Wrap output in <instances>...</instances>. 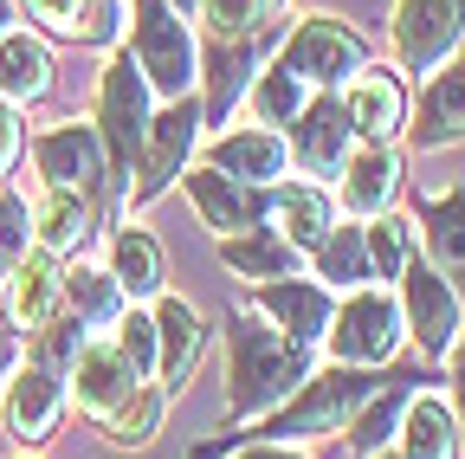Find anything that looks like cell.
I'll list each match as a JSON object with an SVG mask.
<instances>
[{
	"label": "cell",
	"mask_w": 465,
	"mask_h": 459,
	"mask_svg": "<svg viewBox=\"0 0 465 459\" xmlns=\"http://www.w3.org/2000/svg\"><path fill=\"white\" fill-rule=\"evenodd\" d=\"M311 382V350L278 336L252 304L226 317V414L232 421H265Z\"/></svg>",
	"instance_id": "1"
},
{
	"label": "cell",
	"mask_w": 465,
	"mask_h": 459,
	"mask_svg": "<svg viewBox=\"0 0 465 459\" xmlns=\"http://www.w3.org/2000/svg\"><path fill=\"white\" fill-rule=\"evenodd\" d=\"M394 375L388 369H342V363H330V369H317L298 394L284 401L278 414H265L252 434H240V440H265V446H291V440H317V434H336V427H349L369 401L388 388Z\"/></svg>",
	"instance_id": "2"
},
{
	"label": "cell",
	"mask_w": 465,
	"mask_h": 459,
	"mask_svg": "<svg viewBox=\"0 0 465 459\" xmlns=\"http://www.w3.org/2000/svg\"><path fill=\"white\" fill-rule=\"evenodd\" d=\"M149 78L136 72L130 52H116L104 65V85H97V143H104V162H110V188L130 195V168L143 162V143H149Z\"/></svg>",
	"instance_id": "3"
},
{
	"label": "cell",
	"mask_w": 465,
	"mask_h": 459,
	"mask_svg": "<svg viewBox=\"0 0 465 459\" xmlns=\"http://www.w3.org/2000/svg\"><path fill=\"white\" fill-rule=\"evenodd\" d=\"M130 59L149 78L155 97H194L201 78V45L188 33V20L168 7V0H130Z\"/></svg>",
	"instance_id": "4"
},
{
	"label": "cell",
	"mask_w": 465,
	"mask_h": 459,
	"mask_svg": "<svg viewBox=\"0 0 465 459\" xmlns=\"http://www.w3.org/2000/svg\"><path fill=\"white\" fill-rule=\"evenodd\" d=\"M407 336V317H401V298L375 292V284H362V292H349L330 317V363L342 369H388L394 350Z\"/></svg>",
	"instance_id": "5"
},
{
	"label": "cell",
	"mask_w": 465,
	"mask_h": 459,
	"mask_svg": "<svg viewBox=\"0 0 465 459\" xmlns=\"http://www.w3.org/2000/svg\"><path fill=\"white\" fill-rule=\"evenodd\" d=\"M362 59H369L362 39L342 20H330V14H304L298 26H291V39L278 45V65L298 72L304 85H323V91H349V78L369 72Z\"/></svg>",
	"instance_id": "6"
},
{
	"label": "cell",
	"mask_w": 465,
	"mask_h": 459,
	"mask_svg": "<svg viewBox=\"0 0 465 459\" xmlns=\"http://www.w3.org/2000/svg\"><path fill=\"white\" fill-rule=\"evenodd\" d=\"M401 317H407V336L427 356L459 350V336H465V298L452 292V278H440V265L427 253H414L401 272Z\"/></svg>",
	"instance_id": "7"
},
{
	"label": "cell",
	"mask_w": 465,
	"mask_h": 459,
	"mask_svg": "<svg viewBox=\"0 0 465 459\" xmlns=\"http://www.w3.org/2000/svg\"><path fill=\"white\" fill-rule=\"evenodd\" d=\"M201 97H174V104H162L155 110V124H149V143H143V162H136V207H149L162 188H174L188 175V155H194V143H201Z\"/></svg>",
	"instance_id": "8"
},
{
	"label": "cell",
	"mask_w": 465,
	"mask_h": 459,
	"mask_svg": "<svg viewBox=\"0 0 465 459\" xmlns=\"http://www.w3.org/2000/svg\"><path fill=\"white\" fill-rule=\"evenodd\" d=\"M394 59L407 72H440L459 59L465 39V0H394Z\"/></svg>",
	"instance_id": "9"
},
{
	"label": "cell",
	"mask_w": 465,
	"mask_h": 459,
	"mask_svg": "<svg viewBox=\"0 0 465 459\" xmlns=\"http://www.w3.org/2000/svg\"><path fill=\"white\" fill-rule=\"evenodd\" d=\"M291 162L304 168V182H342L349 155H356V124H349V110L336 91H317L304 104V117L291 124Z\"/></svg>",
	"instance_id": "10"
},
{
	"label": "cell",
	"mask_w": 465,
	"mask_h": 459,
	"mask_svg": "<svg viewBox=\"0 0 465 459\" xmlns=\"http://www.w3.org/2000/svg\"><path fill=\"white\" fill-rule=\"evenodd\" d=\"M33 162H39L45 188H65L78 201H97L110 188V162H104L97 124H58V130L33 136Z\"/></svg>",
	"instance_id": "11"
},
{
	"label": "cell",
	"mask_w": 465,
	"mask_h": 459,
	"mask_svg": "<svg viewBox=\"0 0 465 459\" xmlns=\"http://www.w3.org/2000/svg\"><path fill=\"white\" fill-rule=\"evenodd\" d=\"M182 188H188V201H194L201 226H207V234H220V240L252 234V226L272 214V188H246V182L220 175V168H207V162H194V168H188Z\"/></svg>",
	"instance_id": "12"
},
{
	"label": "cell",
	"mask_w": 465,
	"mask_h": 459,
	"mask_svg": "<svg viewBox=\"0 0 465 459\" xmlns=\"http://www.w3.org/2000/svg\"><path fill=\"white\" fill-rule=\"evenodd\" d=\"M0 414H7V434L20 446H45L52 427H58V414H65V375L26 356L14 369V382L0 388Z\"/></svg>",
	"instance_id": "13"
},
{
	"label": "cell",
	"mask_w": 465,
	"mask_h": 459,
	"mask_svg": "<svg viewBox=\"0 0 465 459\" xmlns=\"http://www.w3.org/2000/svg\"><path fill=\"white\" fill-rule=\"evenodd\" d=\"M252 311H259V317H265L278 336H291L298 350L323 343V336H330V317H336V304H330V284H311V278L252 284Z\"/></svg>",
	"instance_id": "14"
},
{
	"label": "cell",
	"mask_w": 465,
	"mask_h": 459,
	"mask_svg": "<svg viewBox=\"0 0 465 459\" xmlns=\"http://www.w3.org/2000/svg\"><path fill=\"white\" fill-rule=\"evenodd\" d=\"M136 388H143V375L124 363V350H116L110 336H91V343H84V356L72 363V394H78V408H84L97 427L124 414Z\"/></svg>",
	"instance_id": "15"
},
{
	"label": "cell",
	"mask_w": 465,
	"mask_h": 459,
	"mask_svg": "<svg viewBox=\"0 0 465 459\" xmlns=\"http://www.w3.org/2000/svg\"><path fill=\"white\" fill-rule=\"evenodd\" d=\"M407 143H414V149H452V143H465V59L440 65L420 85V104L407 110Z\"/></svg>",
	"instance_id": "16"
},
{
	"label": "cell",
	"mask_w": 465,
	"mask_h": 459,
	"mask_svg": "<svg viewBox=\"0 0 465 459\" xmlns=\"http://www.w3.org/2000/svg\"><path fill=\"white\" fill-rule=\"evenodd\" d=\"M284 162H291V149L278 130H220L207 143V168H220V175L246 182V188H278Z\"/></svg>",
	"instance_id": "17"
},
{
	"label": "cell",
	"mask_w": 465,
	"mask_h": 459,
	"mask_svg": "<svg viewBox=\"0 0 465 459\" xmlns=\"http://www.w3.org/2000/svg\"><path fill=\"white\" fill-rule=\"evenodd\" d=\"M252 59H259V39H213L201 45V117L207 124H226L232 104L252 91Z\"/></svg>",
	"instance_id": "18"
},
{
	"label": "cell",
	"mask_w": 465,
	"mask_h": 459,
	"mask_svg": "<svg viewBox=\"0 0 465 459\" xmlns=\"http://www.w3.org/2000/svg\"><path fill=\"white\" fill-rule=\"evenodd\" d=\"M155 343H162V369H155V388L174 394V388H188L194 363H201V343H207V324L188 298H155Z\"/></svg>",
	"instance_id": "19"
},
{
	"label": "cell",
	"mask_w": 465,
	"mask_h": 459,
	"mask_svg": "<svg viewBox=\"0 0 465 459\" xmlns=\"http://www.w3.org/2000/svg\"><path fill=\"white\" fill-rule=\"evenodd\" d=\"M420 246L440 265V278H452V292L465 298V188H433L420 195Z\"/></svg>",
	"instance_id": "20"
},
{
	"label": "cell",
	"mask_w": 465,
	"mask_h": 459,
	"mask_svg": "<svg viewBox=\"0 0 465 459\" xmlns=\"http://www.w3.org/2000/svg\"><path fill=\"white\" fill-rule=\"evenodd\" d=\"M336 188H342V207L356 214V220H381V214L394 207V195H401V149H394V143L356 149Z\"/></svg>",
	"instance_id": "21"
},
{
	"label": "cell",
	"mask_w": 465,
	"mask_h": 459,
	"mask_svg": "<svg viewBox=\"0 0 465 459\" xmlns=\"http://www.w3.org/2000/svg\"><path fill=\"white\" fill-rule=\"evenodd\" d=\"M342 110H349V124H356V136L369 143H388L407 130V85L394 72H356L342 91Z\"/></svg>",
	"instance_id": "22"
},
{
	"label": "cell",
	"mask_w": 465,
	"mask_h": 459,
	"mask_svg": "<svg viewBox=\"0 0 465 459\" xmlns=\"http://www.w3.org/2000/svg\"><path fill=\"white\" fill-rule=\"evenodd\" d=\"M7 311H14V324H20L26 336H39V330H45V324H52L58 311H65V265H58V253L33 246V253L20 259Z\"/></svg>",
	"instance_id": "23"
},
{
	"label": "cell",
	"mask_w": 465,
	"mask_h": 459,
	"mask_svg": "<svg viewBox=\"0 0 465 459\" xmlns=\"http://www.w3.org/2000/svg\"><path fill=\"white\" fill-rule=\"evenodd\" d=\"M272 220L298 253H317L336 234V201H330L323 182H278L272 188Z\"/></svg>",
	"instance_id": "24"
},
{
	"label": "cell",
	"mask_w": 465,
	"mask_h": 459,
	"mask_svg": "<svg viewBox=\"0 0 465 459\" xmlns=\"http://www.w3.org/2000/svg\"><path fill=\"white\" fill-rule=\"evenodd\" d=\"M401 459H459V414L446 408V401L440 394H427V388H414V394H407V408H401Z\"/></svg>",
	"instance_id": "25"
},
{
	"label": "cell",
	"mask_w": 465,
	"mask_h": 459,
	"mask_svg": "<svg viewBox=\"0 0 465 459\" xmlns=\"http://www.w3.org/2000/svg\"><path fill=\"white\" fill-rule=\"evenodd\" d=\"M220 265H226L232 278H246V284L304 278V272H298V265H304V253L291 246L278 226H252V234H240V240H220Z\"/></svg>",
	"instance_id": "26"
},
{
	"label": "cell",
	"mask_w": 465,
	"mask_h": 459,
	"mask_svg": "<svg viewBox=\"0 0 465 459\" xmlns=\"http://www.w3.org/2000/svg\"><path fill=\"white\" fill-rule=\"evenodd\" d=\"M65 311L97 336V330H116V324H124L130 298H124V284L110 278V265H72V272H65Z\"/></svg>",
	"instance_id": "27"
},
{
	"label": "cell",
	"mask_w": 465,
	"mask_h": 459,
	"mask_svg": "<svg viewBox=\"0 0 465 459\" xmlns=\"http://www.w3.org/2000/svg\"><path fill=\"white\" fill-rule=\"evenodd\" d=\"M52 91V52L39 33H7L0 39V97L7 104H39Z\"/></svg>",
	"instance_id": "28"
},
{
	"label": "cell",
	"mask_w": 465,
	"mask_h": 459,
	"mask_svg": "<svg viewBox=\"0 0 465 459\" xmlns=\"http://www.w3.org/2000/svg\"><path fill=\"white\" fill-rule=\"evenodd\" d=\"M110 278L124 284V298L143 304V298H162V246L143 234V226H124V234L110 240Z\"/></svg>",
	"instance_id": "29"
},
{
	"label": "cell",
	"mask_w": 465,
	"mask_h": 459,
	"mask_svg": "<svg viewBox=\"0 0 465 459\" xmlns=\"http://www.w3.org/2000/svg\"><path fill=\"white\" fill-rule=\"evenodd\" d=\"M420 382H427V375L401 369V375H394V382H388V388H381V394L369 401V408H362L356 421H349V440H356V453H369V459H375V453L388 446V434L401 427V408H407V394H414Z\"/></svg>",
	"instance_id": "30"
},
{
	"label": "cell",
	"mask_w": 465,
	"mask_h": 459,
	"mask_svg": "<svg viewBox=\"0 0 465 459\" xmlns=\"http://www.w3.org/2000/svg\"><path fill=\"white\" fill-rule=\"evenodd\" d=\"M84 234H91V201H78L65 188H45L39 214H33V240L45 253H72V246H84Z\"/></svg>",
	"instance_id": "31"
},
{
	"label": "cell",
	"mask_w": 465,
	"mask_h": 459,
	"mask_svg": "<svg viewBox=\"0 0 465 459\" xmlns=\"http://www.w3.org/2000/svg\"><path fill=\"white\" fill-rule=\"evenodd\" d=\"M246 104L259 110V130H278V124H298V117H304V104H311V85H304L298 72H284V65L272 59V65L252 78Z\"/></svg>",
	"instance_id": "32"
},
{
	"label": "cell",
	"mask_w": 465,
	"mask_h": 459,
	"mask_svg": "<svg viewBox=\"0 0 465 459\" xmlns=\"http://www.w3.org/2000/svg\"><path fill=\"white\" fill-rule=\"evenodd\" d=\"M311 259H317V278L342 284V292H362V284L375 278V265H369V226H336Z\"/></svg>",
	"instance_id": "33"
},
{
	"label": "cell",
	"mask_w": 465,
	"mask_h": 459,
	"mask_svg": "<svg viewBox=\"0 0 465 459\" xmlns=\"http://www.w3.org/2000/svg\"><path fill=\"white\" fill-rule=\"evenodd\" d=\"M278 20V0H201V26L213 39H272Z\"/></svg>",
	"instance_id": "34"
},
{
	"label": "cell",
	"mask_w": 465,
	"mask_h": 459,
	"mask_svg": "<svg viewBox=\"0 0 465 459\" xmlns=\"http://www.w3.org/2000/svg\"><path fill=\"white\" fill-rule=\"evenodd\" d=\"M162 408H168V394H162L155 382H143V388L130 394V408L116 414V421H104V440H110V446H149V440L162 434Z\"/></svg>",
	"instance_id": "35"
},
{
	"label": "cell",
	"mask_w": 465,
	"mask_h": 459,
	"mask_svg": "<svg viewBox=\"0 0 465 459\" xmlns=\"http://www.w3.org/2000/svg\"><path fill=\"white\" fill-rule=\"evenodd\" d=\"M84 343H91V330H84L72 311H58V317L33 336V363H45V369H58V375H72V363L84 356Z\"/></svg>",
	"instance_id": "36"
},
{
	"label": "cell",
	"mask_w": 465,
	"mask_h": 459,
	"mask_svg": "<svg viewBox=\"0 0 465 459\" xmlns=\"http://www.w3.org/2000/svg\"><path fill=\"white\" fill-rule=\"evenodd\" d=\"M407 259H414V226L394 220V214L369 220V265H375V278H401Z\"/></svg>",
	"instance_id": "37"
},
{
	"label": "cell",
	"mask_w": 465,
	"mask_h": 459,
	"mask_svg": "<svg viewBox=\"0 0 465 459\" xmlns=\"http://www.w3.org/2000/svg\"><path fill=\"white\" fill-rule=\"evenodd\" d=\"M110 343L124 350V363L143 375V382H155V369H162V343H155V311L143 317V311H124V324L110 330Z\"/></svg>",
	"instance_id": "38"
},
{
	"label": "cell",
	"mask_w": 465,
	"mask_h": 459,
	"mask_svg": "<svg viewBox=\"0 0 465 459\" xmlns=\"http://www.w3.org/2000/svg\"><path fill=\"white\" fill-rule=\"evenodd\" d=\"M26 253H33V214L20 195H0V278H14Z\"/></svg>",
	"instance_id": "39"
},
{
	"label": "cell",
	"mask_w": 465,
	"mask_h": 459,
	"mask_svg": "<svg viewBox=\"0 0 465 459\" xmlns=\"http://www.w3.org/2000/svg\"><path fill=\"white\" fill-rule=\"evenodd\" d=\"M26 14H33V20H45L52 33H65V39H78V33H84V0H26Z\"/></svg>",
	"instance_id": "40"
},
{
	"label": "cell",
	"mask_w": 465,
	"mask_h": 459,
	"mask_svg": "<svg viewBox=\"0 0 465 459\" xmlns=\"http://www.w3.org/2000/svg\"><path fill=\"white\" fill-rule=\"evenodd\" d=\"M20 350H26V330L14 324V311H7V304H0V388H7V382H14V369L26 363Z\"/></svg>",
	"instance_id": "41"
},
{
	"label": "cell",
	"mask_w": 465,
	"mask_h": 459,
	"mask_svg": "<svg viewBox=\"0 0 465 459\" xmlns=\"http://www.w3.org/2000/svg\"><path fill=\"white\" fill-rule=\"evenodd\" d=\"M14 155H20V117H14V104L0 97V175L14 168Z\"/></svg>",
	"instance_id": "42"
},
{
	"label": "cell",
	"mask_w": 465,
	"mask_h": 459,
	"mask_svg": "<svg viewBox=\"0 0 465 459\" xmlns=\"http://www.w3.org/2000/svg\"><path fill=\"white\" fill-rule=\"evenodd\" d=\"M226 459H311V453H298V446H265V440H246L240 453H226Z\"/></svg>",
	"instance_id": "43"
},
{
	"label": "cell",
	"mask_w": 465,
	"mask_h": 459,
	"mask_svg": "<svg viewBox=\"0 0 465 459\" xmlns=\"http://www.w3.org/2000/svg\"><path fill=\"white\" fill-rule=\"evenodd\" d=\"M452 388H459V434H465V336H459V350H452Z\"/></svg>",
	"instance_id": "44"
},
{
	"label": "cell",
	"mask_w": 465,
	"mask_h": 459,
	"mask_svg": "<svg viewBox=\"0 0 465 459\" xmlns=\"http://www.w3.org/2000/svg\"><path fill=\"white\" fill-rule=\"evenodd\" d=\"M168 7L182 14V20H188V14H201V0H168Z\"/></svg>",
	"instance_id": "45"
},
{
	"label": "cell",
	"mask_w": 465,
	"mask_h": 459,
	"mask_svg": "<svg viewBox=\"0 0 465 459\" xmlns=\"http://www.w3.org/2000/svg\"><path fill=\"white\" fill-rule=\"evenodd\" d=\"M0 39H7V0H0Z\"/></svg>",
	"instance_id": "46"
},
{
	"label": "cell",
	"mask_w": 465,
	"mask_h": 459,
	"mask_svg": "<svg viewBox=\"0 0 465 459\" xmlns=\"http://www.w3.org/2000/svg\"><path fill=\"white\" fill-rule=\"evenodd\" d=\"M375 459H401V453H375Z\"/></svg>",
	"instance_id": "47"
}]
</instances>
